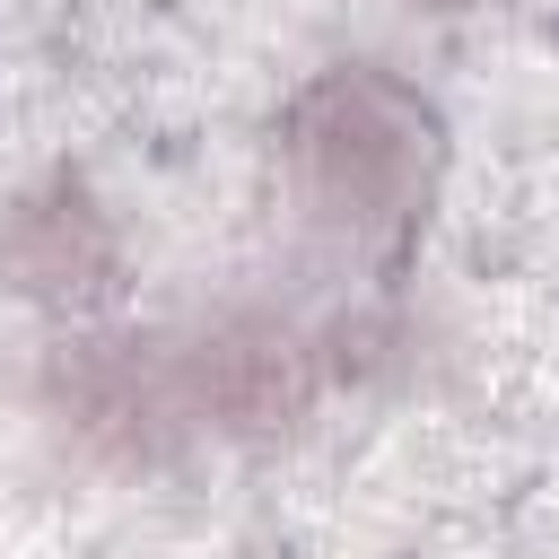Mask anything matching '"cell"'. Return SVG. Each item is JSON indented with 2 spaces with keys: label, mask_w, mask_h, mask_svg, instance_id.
Returning a JSON list of instances; mask_svg holds the SVG:
<instances>
[{
  "label": "cell",
  "mask_w": 559,
  "mask_h": 559,
  "mask_svg": "<svg viewBox=\"0 0 559 559\" xmlns=\"http://www.w3.org/2000/svg\"><path fill=\"white\" fill-rule=\"evenodd\" d=\"M314 384H323L314 349H306L288 323H253V314H236V323L201 332V341L175 358L183 419L245 428V437H253V428H288V419H306Z\"/></svg>",
  "instance_id": "2"
},
{
  "label": "cell",
  "mask_w": 559,
  "mask_h": 559,
  "mask_svg": "<svg viewBox=\"0 0 559 559\" xmlns=\"http://www.w3.org/2000/svg\"><path fill=\"white\" fill-rule=\"evenodd\" d=\"M428 157H437V122L384 70H332L288 114V166H297L306 201L358 236L411 227V210L428 192Z\"/></svg>",
  "instance_id": "1"
},
{
  "label": "cell",
  "mask_w": 559,
  "mask_h": 559,
  "mask_svg": "<svg viewBox=\"0 0 559 559\" xmlns=\"http://www.w3.org/2000/svg\"><path fill=\"white\" fill-rule=\"evenodd\" d=\"M44 393L52 411L96 437V445H157L166 419H183V393H175V358H148L140 341H61L52 367H44Z\"/></svg>",
  "instance_id": "4"
},
{
  "label": "cell",
  "mask_w": 559,
  "mask_h": 559,
  "mask_svg": "<svg viewBox=\"0 0 559 559\" xmlns=\"http://www.w3.org/2000/svg\"><path fill=\"white\" fill-rule=\"evenodd\" d=\"M0 271L17 297L35 306H61V314H87L122 288V253H114V227L105 210L79 192V183H52V192H26L0 227Z\"/></svg>",
  "instance_id": "3"
}]
</instances>
